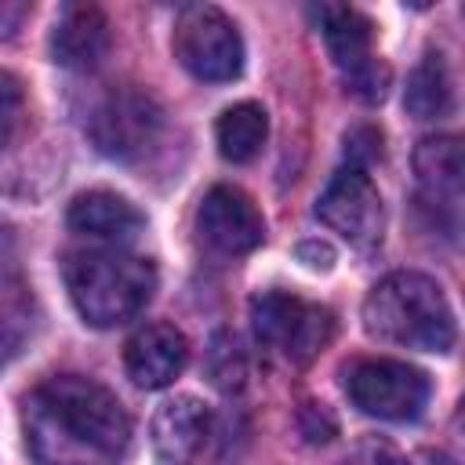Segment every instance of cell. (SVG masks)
I'll return each mask as SVG.
<instances>
[{"mask_svg": "<svg viewBox=\"0 0 465 465\" xmlns=\"http://www.w3.org/2000/svg\"><path fill=\"white\" fill-rule=\"evenodd\" d=\"M171 47L178 65L207 84L236 80L243 69V36L236 22L211 4H189L178 11Z\"/></svg>", "mask_w": 465, "mask_h": 465, "instance_id": "5b68a950", "label": "cell"}, {"mask_svg": "<svg viewBox=\"0 0 465 465\" xmlns=\"http://www.w3.org/2000/svg\"><path fill=\"white\" fill-rule=\"evenodd\" d=\"M33 447L44 461L80 465V454L120 458L131 443V414L105 385L84 374L47 378L33 392Z\"/></svg>", "mask_w": 465, "mask_h": 465, "instance_id": "6da1fadb", "label": "cell"}, {"mask_svg": "<svg viewBox=\"0 0 465 465\" xmlns=\"http://www.w3.org/2000/svg\"><path fill=\"white\" fill-rule=\"evenodd\" d=\"M367 465H407V458H400L392 447H371Z\"/></svg>", "mask_w": 465, "mask_h": 465, "instance_id": "44dd1931", "label": "cell"}, {"mask_svg": "<svg viewBox=\"0 0 465 465\" xmlns=\"http://www.w3.org/2000/svg\"><path fill=\"white\" fill-rule=\"evenodd\" d=\"M320 29L327 40V51L334 58V65L341 69V76H349L352 69L367 65L374 54V25L367 15L352 11V7H320Z\"/></svg>", "mask_w": 465, "mask_h": 465, "instance_id": "9a60e30c", "label": "cell"}, {"mask_svg": "<svg viewBox=\"0 0 465 465\" xmlns=\"http://www.w3.org/2000/svg\"><path fill=\"white\" fill-rule=\"evenodd\" d=\"M62 276L76 312L91 327L134 320L156 291L153 262L127 251H73L62 262Z\"/></svg>", "mask_w": 465, "mask_h": 465, "instance_id": "3957f363", "label": "cell"}, {"mask_svg": "<svg viewBox=\"0 0 465 465\" xmlns=\"http://www.w3.org/2000/svg\"><path fill=\"white\" fill-rule=\"evenodd\" d=\"M160 127H163L160 105L131 87L105 94L87 116V134L94 149L109 160H138L156 142Z\"/></svg>", "mask_w": 465, "mask_h": 465, "instance_id": "52a82bcc", "label": "cell"}, {"mask_svg": "<svg viewBox=\"0 0 465 465\" xmlns=\"http://www.w3.org/2000/svg\"><path fill=\"white\" fill-rule=\"evenodd\" d=\"M298 258H302L305 269H312V272H327V269L334 265V251H331L327 243H320V240L302 243V247H298Z\"/></svg>", "mask_w": 465, "mask_h": 465, "instance_id": "ffe728a7", "label": "cell"}, {"mask_svg": "<svg viewBox=\"0 0 465 465\" xmlns=\"http://www.w3.org/2000/svg\"><path fill=\"white\" fill-rule=\"evenodd\" d=\"M185 363L189 341L174 323H145L124 345V367L138 389H167Z\"/></svg>", "mask_w": 465, "mask_h": 465, "instance_id": "30bf717a", "label": "cell"}, {"mask_svg": "<svg viewBox=\"0 0 465 465\" xmlns=\"http://www.w3.org/2000/svg\"><path fill=\"white\" fill-rule=\"evenodd\" d=\"M363 327L378 341L421 352H447L458 338L454 309L425 272H392L374 283L363 302Z\"/></svg>", "mask_w": 465, "mask_h": 465, "instance_id": "7a4b0ae2", "label": "cell"}, {"mask_svg": "<svg viewBox=\"0 0 465 465\" xmlns=\"http://www.w3.org/2000/svg\"><path fill=\"white\" fill-rule=\"evenodd\" d=\"M109 44H113L109 18L94 4L62 7L51 29V58L65 69H94L109 54Z\"/></svg>", "mask_w": 465, "mask_h": 465, "instance_id": "8fae6325", "label": "cell"}, {"mask_svg": "<svg viewBox=\"0 0 465 465\" xmlns=\"http://www.w3.org/2000/svg\"><path fill=\"white\" fill-rule=\"evenodd\" d=\"M349 396L371 418L414 421L432 396V381L421 367L403 360H363L349 371Z\"/></svg>", "mask_w": 465, "mask_h": 465, "instance_id": "8992f818", "label": "cell"}, {"mask_svg": "<svg viewBox=\"0 0 465 465\" xmlns=\"http://www.w3.org/2000/svg\"><path fill=\"white\" fill-rule=\"evenodd\" d=\"M25 124V91L22 80L7 69H0V153L18 138Z\"/></svg>", "mask_w": 465, "mask_h": 465, "instance_id": "d6986e66", "label": "cell"}, {"mask_svg": "<svg viewBox=\"0 0 465 465\" xmlns=\"http://www.w3.org/2000/svg\"><path fill=\"white\" fill-rule=\"evenodd\" d=\"M29 338H33V298L25 287H4L0 291V363L18 356Z\"/></svg>", "mask_w": 465, "mask_h": 465, "instance_id": "ac0fdd59", "label": "cell"}, {"mask_svg": "<svg viewBox=\"0 0 465 465\" xmlns=\"http://www.w3.org/2000/svg\"><path fill=\"white\" fill-rule=\"evenodd\" d=\"M207 432H211V407L200 396H189V392L171 396L153 414V447L171 465H182L185 458H193L203 447Z\"/></svg>", "mask_w": 465, "mask_h": 465, "instance_id": "7c38bea8", "label": "cell"}, {"mask_svg": "<svg viewBox=\"0 0 465 465\" xmlns=\"http://www.w3.org/2000/svg\"><path fill=\"white\" fill-rule=\"evenodd\" d=\"M403 109L414 120H440L454 109V76L440 51H429L407 76Z\"/></svg>", "mask_w": 465, "mask_h": 465, "instance_id": "2e32d148", "label": "cell"}, {"mask_svg": "<svg viewBox=\"0 0 465 465\" xmlns=\"http://www.w3.org/2000/svg\"><path fill=\"white\" fill-rule=\"evenodd\" d=\"M316 218L356 247L378 243L385 229L381 196L360 167H345L327 182V189L316 200Z\"/></svg>", "mask_w": 465, "mask_h": 465, "instance_id": "ba28073f", "label": "cell"}, {"mask_svg": "<svg viewBox=\"0 0 465 465\" xmlns=\"http://www.w3.org/2000/svg\"><path fill=\"white\" fill-rule=\"evenodd\" d=\"M196 229L203 243L222 254H247L265 240V218L254 200L236 185H214L196 211Z\"/></svg>", "mask_w": 465, "mask_h": 465, "instance_id": "9c48e42d", "label": "cell"}, {"mask_svg": "<svg viewBox=\"0 0 465 465\" xmlns=\"http://www.w3.org/2000/svg\"><path fill=\"white\" fill-rule=\"evenodd\" d=\"M214 138H218V153L229 163H247L262 153L269 138V113L258 102H236L222 109L214 124Z\"/></svg>", "mask_w": 465, "mask_h": 465, "instance_id": "e0dca14e", "label": "cell"}, {"mask_svg": "<svg viewBox=\"0 0 465 465\" xmlns=\"http://www.w3.org/2000/svg\"><path fill=\"white\" fill-rule=\"evenodd\" d=\"M251 327L265 349L302 367L327 349L334 334V312L291 291H265L251 302Z\"/></svg>", "mask_w": 465, "mask_h": 465, "instance_id": "277c9868", "label": "cell"}, {"mask_svg": "<svg viewBox=\"0 0 465 465\" xmlns=\"http://www.w3.org/2000/svg\"><path fill=\"white\" fill-rule=\"evenodd\" d=\"M69 229L73 232H84V236H94V240H131L142 232L145 225V214L120 193L113 189H87L80 193L73 203H69V214H65Z\"/></svg>", "mask_w": 465, "mask_h": 465, "instance_id": "4fadbf2b", "label": "cell"}, {"mask_svg": "<svg viewBox=\"0 0 465 465\" xmlns=\"http://www.w3.org/2000/svg\"><path fill=\"white\" fill-rule=\"evenodd\" d=\"M414 174L425 189V196L436 207L458 211L461 200V174H465V160H461V142L450 134L440 138H425L414 149Z\"/></svg>", "mask_w": 465, "mask_h": 465, "instance_id": "5bb4252c", "label": "cell"}]
</instances>
